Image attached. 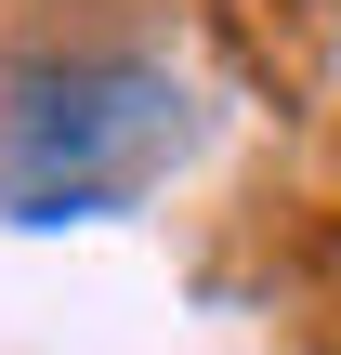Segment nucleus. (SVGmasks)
Returning <instances> with one entry per match:
<instances>
[{"label": "nucleus", "instance_id": "1", "mask_svg": "<svg viewBox=\"0 0 341 355\" xmlns=\"http://www.w3.org/2000/svg\"><path fill=\"white\" fill-rule=\"evenodd\" d=\"M184 158V92L158 66H66L13 92L0 132V211L13 224H92L118 198H145Z\"/></svg>", "mask_w": 341, "mask_h": 355}]
</instances>
